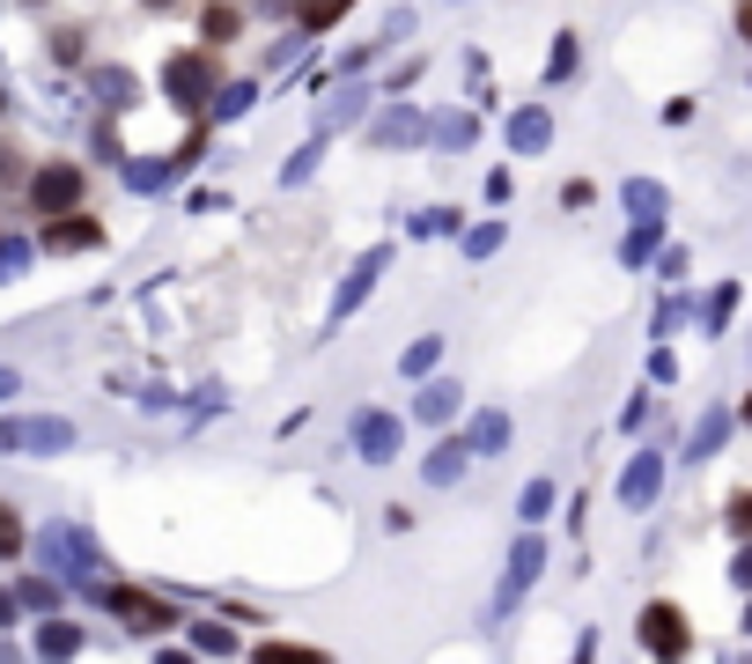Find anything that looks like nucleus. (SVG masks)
<instances>
[{
  "instance_id": "f257e3e1",
  "label": "nucleus",
  "mask_w": 752,
  "mask_h": 664,
  "mask_svg": "<svg viewBox=\"0 0 752 664\" xmlns=\"http://www.w3.org/2000/svg\"><path fill=\"white\" fill-rule=\"evenodd\" d=\"M23 193H30V207H37V215H67V207H81L89 177H81V163H37Z\"/></svg>"
},
{
  "instance_id": "f03ea898",
  "label": "nucleus",
  "mask_w": 752,
  "mask_h": 664,
  "mask_svg": "<svg viewBox=\"0 0 752 664\" xmlns=\"http://www.w3.org/2000/svg\"><path fill=\"white\" fill-rule=\"evenodd\" d=\"M89 244H103V221H89V215H45V251H89Z\"/></svg>"
},
{
  "instance_id": "7ed1b4c3",
  "label": "nucleus",
  "mask_w": 752,
  "mask_h": 664,
  "mask_svg": "<svg viewBox=\"0 0 752 664\" xmlns=\"http://www.w3.org/2000/svg\"><path fill=\"white\" fill-rule=\"evenodd\" d=\"M111 613L126 620V628H171V606H163V598H148V590H111Z\"/></svg>"
},
{
  "instance_id": "20e7f679",
  "label": "nucleus",
  "mask_w": 752,
  "mask_h": 664,
  "mask_svg": "<svg viewBox=\"0 0 752 664\" xmlns=\"http://www.w3.org/2000/svg\"><path fill=\"white\" fill-rule=\"evenodd\" d=\"M642 642H650L656 657H679V650H686V620H679V606H650V620H642Z\"/></svg>"
},
{
  "instance_id": "39448f33",
  "label": "nucleus",
  "mask_w": 752,
  "mask_h": 664,
  "mask_svg": "<svg viewBox=\"0 0 752 664\" xmlns=\"http://www.w3.org/2000/svg\"><path fill=\"white\" fill-rule=\"evenodd\" d=\"M199 30H207L215 45H229V37H237V30H243V15H237V8H221V0H215V8L199 15Z\"/></svg>"
},
{
  "instance_id": "423d86ee",
  "label": "nucleus",
  "mask_w": 752,
  "mask_h": 664,
  "mask_svg": "<svg viewBox=\"0 0 752 664\" xmlns=\"http://www.w3.org/2000/svg\"><path fill=\"white\" fill-rule=\"evenodd\" d=\"M347 8H355V0H295V15H303V23H310V30H325V23H340Z\"/></svg>"
},
{
  "instance_id": "0eeeda50",
  "label": "nucleus",
  "mask_w": 752,
  "mask_h": 664,
  "mask_svg": "<svg viewBox=\"0 0 752 664\" xmlns=\"http://www.w3.org/2000/svg\"><path fill=\"white\" fill-rule=\"evenodd\" d=\"M8 185H30V163H23L15 141H0V193H8Z\"/></svg>"
},
{
  "instance_id": "6e6552de",
  "label": "nucleus",
  "mask_w": 752,
  "mask_h": 664,
  "mask_svg": "<svg viewBox=\"0 0 752 664\" xmlns=\"http://www.w3.org/2000/svg\"><path fill=\"white\" fill-rule=\"evenodd\" d=\"M15 554H23V516L0 502V562H15Z\"/></svg>"
},
{
  "instance_id": "1a4fd4ad",
  "label": "nucleus",
  "mask_w": 752,
  "mask_h": 664,
  "mask_svg": "<svg viewBox=\"0 0 752 664\" xmlns=\"http://www.w3.org/2000/svg\"><path fill=\"white\" fill-rule=\"evenodd\" d=\"M52 52L59 59H81V30H52Z\"/></svg>"
},
{
  "instance_id": "9d476101",
  "label": "nucleus",
  "mask_w": 752,
  "mask_h": 664,
  "mask_svg": "<svg viewBox=\"0 0 752 664\" xmlns=\"http://www.w3.org/2000/svg\"><path fill=\"white\" fill-rule=\"evenodd\" d=\"M730 524H738V532H752V502H738V510H730Z\"/></svg>"
},
{
  "instance_id": "9b49d317",
  "label": "nucleus",
  "mask_w": 752,
  "mask_h": 664,
  "mask_svg": "<svg viewBox=\"0 0 752 664\" xmlns=\"http://www.w3.org/2000/svg\"><path fill=\"white\" fill-rule=\"evenodd\" d=\"M148 8H171V0H148Z\"/></svg>"
},
{
  "instance_id": "f8f14e48",
  "label": "nucleus",
  "mask_w": 752,
  "mask_h": 664,
  "mask_svg": "<svg viewBox=\"0 0 752 664\" xmlns=\"http://www.w3.org/2000/svg\"><path fill=\"white\" fill-rule=\"evenodd\" d=\"M0 111H8V89H0Z\"/></svg>"
},
{
  "instance_id": "ddd939ff",
  "label": "nucleus",
  "mask_w": 752,
  "mask_h": 664,
  "mask_svg": "<svg viewBox=\"0 0 752 664\" xmlns=\"http://www.w3.org/2000/svg\"><path fill=\"white\" fill-rule=\"evenodd\" d=\"M745 421H752V399H745Z\"/></svg>"
},
{
  "instance_id": "4468645a",
  "label": "nucleus",
  "mask_w": 752,
  "mask_h": 664,
  "mask_svg": "<svg viewBox=\"0 0 752 664\" xmlns=\"http://www.w3.org/2000/svg\"><path fill=\"white\" fill-rule=\"evenodd\" d=\"M30 8H37V0H30Z\"/></svg>"
}]
</instances>
